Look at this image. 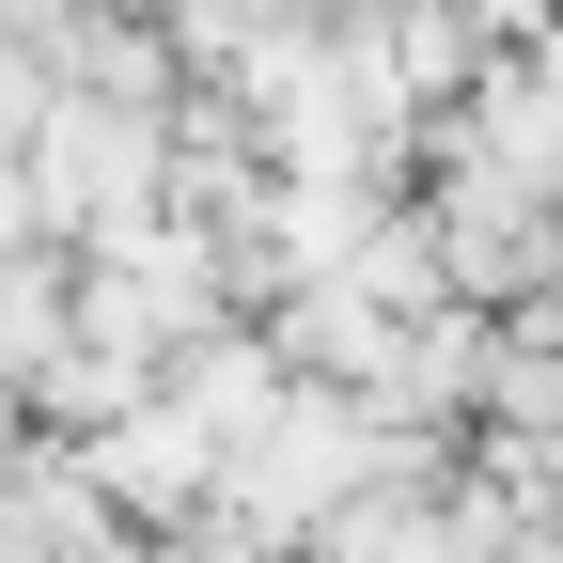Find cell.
<instances>
[{
    "label": "cell",
    "instance_id": "obj_1",
    "mask_svg": "<svg viewBox=\"0 0 563 563\" xmlns=\"http://www.w3.org/2000/svg\"><path fill=\"white\" fill-rule=\"evenodd\" d=\"M63 454H79V485H95L110 517H141V532H173V517H203V501H220V439H203L173 391L110 407L95 439H63Z\"/></svg>",
    "mask_w": 563,
    "mask_h": 563
},
{
    "label": "cell",
    "instance_id": "obj_2",
    "mask_svg": "<svg viewBox=\"0 0 563 563\" xmlns=\"http://www.w3.org/2000/svg\"><path fill=\"white\" fill-rule=\"evenodd\" d=\"M548 16H563V0H454V32H470V47H532Z\"/></svg>",
    "mask_w": 563,
    "mask_h": 563
}]
</instances>
